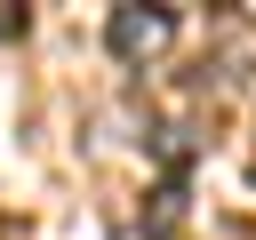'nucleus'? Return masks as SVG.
<instances>
[{"mask_svg":"<svg viewBox=\"0 0 256 240\" xmlns=\"http://www.w3.org/2000/svg\"><path fill=\"white\" fill-rule=\"evenodd\" d=\"M168 32H176V8H144V0H128V8H112V16H104V48H112L120 64L160 56V48H168Z\"/></svg>","mask_w":256,"mask_h":240,"instance_id":"nucleus-1","label":"nucleus"},{"mask_svg":"<svg viewBox=\"0 0 256 240\" xmlns=\"http://www.w3.org/2000/svg\"><path fill=\"white\" fill-rule=\"evenodd\" d=\"M24 24H32V16H24L16 0H0V40H24Z\"/></svg>","mask_w":256,"mask_h":240,"instance_id":"nucleus-2","label":"nucleus"}]
</instances>
